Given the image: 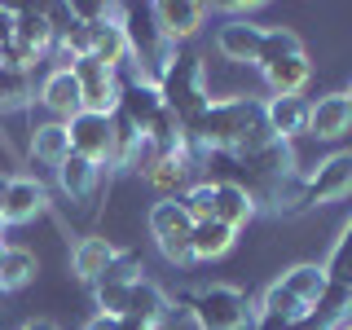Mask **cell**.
<instances>
[{"instance_id": "cell-1", "label": "cell", "mask_w": 352, "mask_h": 330, "mask_svg": "<svg viewBox=\"0 0 352 330\" xmlns=\"http://www.w3.org/2000/svg\"><path fill=\"white\" fill-rule=\"evenodd\" d=\"M190 132V146L203 154H234V159H247L260 146L278 141L269 132V119H264V106L251 102V97H229V102H212L194 124H185Z\"/></svg>"}, {"instance_id": "cell-2", "label": "cell", "mask_w": 352, "mask_h": 330, "mask_svg": "<svg viewBox=\"0 0 352 330\" xmlns=\"http://www.w3.org/2000/svg\"><path fill=\"white\" fill-rule=\"evenodd\" d=\"M159 97L181 124H194L212 106V97H207V71L198 62V53H168V62L159 71Z\"/></svg>"}, {"instance_id": "cell-3", "label": "cell", "mask_w": 352, "mask_h": 330, "mask_svg": "<svg viewBox=\"0 0 352 330\" xmlns=\"http://www.w3.org/2000/svg\"><path fill=\"white\" fill-rule=\"evenodd\" d=\"M185 308H190L198 330H251L256 326L251 300L238 286H203V291L185 295Z\"/></svg>"}, {"instance_id": "cell-4", "label": "cell", "mask_w": 352, "mask_h": 330, "mask_svg": "<svg viewBox=\"0 0 352 330\" xmlns=\"http://www.w3.org/2000/svg\"><path fill=\"white\" fill-rule=\"evenodd\" d=\"M49 44H53L49 14L36 9V5L14 9V40H9V49H0V66H18V71H27L40 53H49Z\"/></svg>"}, {"instance_id": "cell-5", "label": "cell", "mask_w": 352, "mask_h": 330, "mask_svg": "<svg viewBox=\"0 0 352 330\" xmlns=\"http://www.w3.org/2000/svg\"><path fill=\"white\" fill-rule=\"evenodd\" d=\"M150 234H154L159 251H163L172 264H190V260H194V251H190L194 220L185 216V207L176 203V198H163V203L150 207Z\"/></svg>"}, {"instance_id": "cell-6", "label": "cell", "mask_w": 352, "mask_h": 330, "mask_svg": "<svg viewBox=\"0 0 352 330\" xmlns=\"http://www.w3.org/2000/svg\"><path fill=\"white\" fill-rule=\"evenodd\" d=\"M71 75H75V84H80L84 110H93V115H110V110L119 106V80H115V71H110L102 58H93V53L75 58Z\"/></svg>"}, {"instance_id": "cell-7", "label": "cell", "mask_w": 352, "mask_h": 330, "mask_svg": "<svg viewBox=\"0 0 352 330\" xmlns=\"http://www.w3.org/2000/svg\"><path fill=\"white\" fill-rule=\"evenodd\" d=\"M352 194V150L330 154L326 163H317V172L304 181L300 190V207H322V203H339Z\"/></svg>"}, {"instance_id": "cell-8", "label": "cell", "mask_w": 352, "mask_h": 330, "mask_svg": "<svg viewBox=\"0 0 352 330\" xmlns=\"http://www.w3.org/2000/svg\"><path fill=\"white\" fill-rule=\"evenodd\" d=\"M66 137H71V154H80L88 163H110V115H93V110H80V115L66 124Z\"/></svg>"}, {"instance_id": "cell-9", "label": "cell", "mask_w": 352, "mask_h": 330, "mask_svg": "<svg viewBox=\"0 0 352 330\" xmlns=\"http://www.w3.org/2000/svg\"><path fill=\"white\" fill-rule=\"evenodd\" d=\"M44 203H49V194L36 176H9L5 198H0V225H31L44 212Z\"/></svg>"}, {"instance_id": "cell-10", "label": "cell", "mask_w": 352, "mask_h": 330, "mask_svg": "<svg viewBox=\"0 0 352 330\" xmlns=\"http://www.w3.org/2000/svg\"><path fill=\"white\" fill-rule=\"evenodd\" d=\"M115 110H124V115L137 124L141 132H154V124H159L163 115H168V106H163V97H159V84H150V80H128V84H119V106Z\"/></svg>"}, {"instance_id": "cell-11", "label": "cell", "mask_w": 352, "mask_h": 330, "mask_svg": "<svg viewBox=\"0 0 352 330\" xmlns=\"http://www.w3.org/2000/svg\"><path fill=\"white\" fill-rule=\"evenodd\" d=\"M150 18H154V31H159L163 44H176V40H190L198 27H203L207 9L194 5V0H159L150 5Z\"/></svg>"}, {"instance_id": "cell-12", "label": "cell", "mask_w": 352, "mask_h": 330, "mask_svg": "<svg viewBox=\"0 0 352 330\" xmlns=\"http://www.w3.org/2000/svg\"><path fill=\"white\" fill-rule=\"evenodd\" d=\"M88 44H93V58H102L110 71H115L119 62L132 53V44H128V27L119 22V9H106L102 18H93L88 22Z\"/></svg>"}, {"instance_id": "cell-13", "label": "cell", "mask_w": 352, "mask_h": 330, "mask_svg": "<svg viewBox=\"0 0 352 330\" xmlns=\"http://www.w3.org/2000/svg\"><path fill=\"white\" fill-rule=\"evenodd\" d=\"M110 168H137L141 163V154L150 150V141H146V132H141L132 119L124 115V110H110Z\"/></svg>"}, {"instance_id": "cell-14", "label": "cell", "mask_w": 352, "mask_h": 330, "mask_svg": "<svg viewBox=\"0 0 352 330\" xmlns=\"http://www.w3.org/2000/svg\"><path fill=\"white\" fill-rule=\"evenodd\" d=\"M260 44H264V27L247 18H234L216 31V49L229 62H260Z\"/></svg>"}, {"instance_id": "cell-15", "label": "cell", "mask_w": 352, "mask_h": 330, "mask_svg": "<svg viewBox=\"0 0 352 330\" xmlns=\"http://www.w3.org/2000/svg\"><path fill=\"white\" fill-rule=\"evenodd\" d=\"M260 71H264V84L273 88V97H304L308 75H313V62H308V53H291V58L264 62Z\"/></svg>"}, {"instance_id": "cell-16", "label": "cell", "mask_w": 352, "mask_h": 330, "mask_svg": "<svg viewBox=\"0 0 352 330\" xmlns=\"http://www.w3.org/2000/svg\"><path fill=\"white\" fill-rule=\"evenodd\" d=\"M264 119H269V132L278 141H291L308 132V119H313V102L308 97H273L269 106H264Z\"/></svg>"}, {"instance_id": "cell-17", "label": "cell", "mask_w": 352, "mask_h": 330, "mask_svg": "<svg viewBox=\"0 0 352 330\" xmlns=\"http://www.w3.org/2000/svg\"><path fill=\"white\" fill-rule=\"evenodd\" d=\"M40 102L49 106L58 119H66V124L80 115V110H84V97H80V84H75L71 66H58L53 75H44V84H40Z\"/></svg>"}, {"instance_id": "cell-18", "label": "cell", "mask_w": 352, "mask_h": 330, "mask_svg": "<svg viewBox=\"0 0 352 330\" xmlns=\"http://www.w3.org/2000/svg\"><path fill=\"white\" fill-rule=\"evenodd\" d=\"M308 132L322 141H339L344 132H352V102L344 93H330L313 102V119H308Z\"/></svg>"}, {"instance_id": "cell-19", "label": "cell", "mask_w": 352, "mask_h": 330, "mask_svg": "<svg viewBox=\"0 0 352 330\" xmlns=\"http://www.w3.org/2000/svg\"><path fill=\"white\" fill-rule=\"evenodd\" d=\"M44 14H49V27H53V40H62L66 58H84L93 44H88V22L75 14V5H44Z\"/></svg>"}, {"instance_id": "cell-20", "label": "cell", "mask_w": 352, "mask_h": 330, "mask_svg": "<svg viewBox=\"0 0 352 330\" xmlns=\"http://www.w3.org/2000/svg\"><path fill=\"white\" fill-rule=\"evenodd\" d=\"M260 207H256V198H251V190L242 181H216V216L220 225H229V229H242L251 216H256Z\"/></svg>"}, {"instance_id": "cell-21", "label": "cell", "mask_w": 352, "mask_h": 330, "mask_svg": "<svg viewBox=\"0 0 352 330\" xmlns=\"http://www.w3.org/2000/svg\"><path fill=\"white\" fill-rule=\"evenodd\" d=\"M128 313L141 317V322H150V326H163L172 317V300L150 278H137V282L128 286Z\"/></svg>"}, {"instance_id": "cell-22", "label": "cell", "mask_w": 352, "mask_h": 330, "mask_svg": "<svg viewBox=\"0 0 352 330\" xmlns=\"http://www.w3.org/2000/svg\"><path fill=\"white\" fill-rule=\"evenodd\" d=\"M58 185L75 198V203H84V198H93L97 185H102V168L80 159V154H66V163L58 168Z\"/></svg>"}, {"instance_id": "cell-23", "label": "cell", "mask_w": 352, "mask_h": 330, "mask_svg": "<svg viewBox=\"0 0 352 330\" xmlns=\"http://www.w3.org/2000/svg\"><path fill=\"white\" fill-rule=\"evenodd\" d=\"M278 282L308 308V313H313L317 300L326 295V273H322V264H295V269H286Z\"/></svg>"}, {"instance_id": "cell-24", "label": "cell", "mask_w": 352, "mask_h": 330, "mask_svg": "<svg viewBox=\"0 0 352 330\" xmlns=\"http://www.w3.org/2000/svg\"><path fill=\"white\" fill-rule=\"evenodd\" d=\"M234 238H238V229L220 225V220H198L190 234V251H194V260H220L234 247Z\"/></svg>"}, {"instance_id": "cell-25", "label": "cell", "mask_w": 352, "mask_h": 330, "mask_svg": "<svg viewBox=\"0 0 352 330\" xmlns=\"http://www.w3.org/2000/svg\"><path fill=\"white\" fill-rule=\"evenodd\" d=\"M36 256L31 251H22V247H5L0 251V295H14L22 291V286H31L36 282Z\"/></svg>"}, {"instance_id": "cell-26", "label": "cell", "mask_w": 352, "mask_h": 330, "mask_svg": "<svg viewBox=\"0 0 352 330\" xmlns=\"http://www.w3.org/2000/svg\"><path fill=\"white\" fill-rule=\"evenodd\" d=\"M31 154L49 168H62L66 154H71V137H66V124H40L31 132Z\"/></svg>"}, {"instance_id": "cell-27", "label": "cell", "mask_w": 352, "mask_h": 330, "mask_svg": "<svg viewBox=\"0 0 352 330\" xmlns=\"http://www.w3.org/2000/svg\"><path fill=\"white\" fill-rule=\"evenodd\" d=\"M190 172H194V168H190V163H181V159H150V163H146L150 190H159L163 198L185 194V176H190Z\"/></svg>"}, {"instance_id": "cell-28", "label": "cell", "mask_w": 352, "mask_h": 330, "mask_svg": "<svg viewBox=\"0 0 352 330\" xmlns=\"http://www.w3.org/2000/svg\"><path fill=\"white\" fill-rule=\"evenodd\" d=\"M110 256H115V247H110L106 238H84L80 247L71 251V264H75V273H80L84 282H97V278L106 273Z\"/></svg>"}, {"instance_id": "cell-29", "label": "cell", "mask_w": 352, "mask_h": 330, "mask_svg": "<svg viewBox=\"0 0 352 330\" xmlns=\"http://www.w3.org/2000/svg\"><path fill=\"white\" fill-rule=\"evenodd\" d=\"M326 273V286H335V291H348L352 295V220L344 225V234H339L335 251H330V260L322 264Z\"/></svg>"}, {"instance_id": "cell-30", "label": "cell", "mask_w": 352, "mask_h": 330, "mask_svg": "<svg viewBox=\"0 0 352 330\" xmlns=\"http://www.w3.org/2000/svg\"><path fill=\"white\" fill-rule=\"evenodd\" d=\"M31 102V80L18 66H0V115H14Z\"/></svg>"}, {"instance_id": "cell-31", "label": "cell", "mask_w": 352, "mask_h": 330, "mask_svg": "<svg viewBox=\"0 0 352 330\" xmlns=\"http://www.w3.org/2000/svg\"><path fill=\"white\" fill-rule=\"evenodd\" d=\"M176 203L185 207V216H190L194 225H198V220H212L216 216V185L212 181H198L185 194H176Z\"/></svg>"}, {"instance_id": "cell-32", "label": "cell", "mask_w": 352, "mask_h": 330, "mask_svg": "<svg viewBox=\"0 0 352 330\" xmlns=\"http://www.w3.org/2000/svg\"><path fill=\"white\" fill-rule=\"evenodd\" d=\"M291 53H304V44L295 31H286V27H264V44H260V62H278V58H291Z\"/></svg>"}, {"instance_id": "cell-33", "label": "cell", "mask_w": 352, "mask_h": 330, "mask_svg": "<svg viewBox=\"0 0 352 330\" xmlns=\"http://www.w3.org/2000/svg\"><path fill=\"white\" fill-rule=\"evenodd\" d=\"M141 273H146V269H141V256H137V251H115L110 264H106V273L97 282H124V286H132Z\"/></svg>"}, {"instance_id": "cell-34", "label": "cell", "mask_w": 352, "mask_h": 330, "mask_svg": "<svg viewBox=\"0 0 352 330\" xmlns=\"http://www.w3.org/2000/svg\"><path fill=\"white\" fill-rule=\"evenodd\" d=\"M93 291H97V308H102L106 317L128 313V286L124 282H93Z\"/></svg>"}, {"instance_id": "cell-35", "label": "cell", "mask_w": 352, "mask_h": 330, "mask_svg": "<svg viewBox=\"0 0 352 330\" xmlns=\"http://www.w3.org/2000/svg\"><path fill=\"white\" fill-rule=\"evenodd\" d=\"M9 40H14V9L0 5V49H9Z\"/></svg>"}, {"instance_id": "cell-36", "label": "cell", "mask_w": 352, "mask_h": 330, "mask_svg": "<svg viewBox=\"0 0 352 330\" xmlns=\"http://www.w3.org/2000/svg\"><path fill=\"white\" fill-rule=\"evenodd\" d=\"M251 330H300V326H286V322H278V317L260 313V317H256V326H251Z\"/></svg>"}, {"instance_id": "cell-37", "label": "cell", "mask_w": 352, "mask_h": 330, "mask_svg": "<svg viewBox=\"0 0 352 330\" xmlns=\"http://www.w3.org/2000/svg\"><path fill=\"white\" fill-rule=\"evenodd\" d=\"M84 330H119V317H106V313H97L93 322H88Z\"/></svg>"}, {"instance_id": "cell-38", "label": "cell", "mask_w": 352, "mask_h": 330, "mask_svg": "<svg viewBox=\"0 0 352 330\" xmlns=\"http://www.w3.org/2000/svg\"><path fill=\"white\" fill-rule=\"evenodd\" d=\"M119 330H159V326H150V322H141V317L124 313V317H119Z\"/></svg>"}, {"instance_id": "cell-39", "label": "cell", "mask_w": 352, "mask_h": 330, "mask_svg": "<svg viewBox=\"0 0 352 330\" xmlns=\"http://www.w3.org/2000/svg\"><path fill=\"white\" fill-rule=\"evenodd\" d=\"M22 330H58V326H53V322H27Z\"/></svg>"}, {"instance_id": "cell-40", "label": "cell", "mask_w": 352, "mask_h": 330, "mask_svg": "<svg viewBox=\"0 0 352 330\" xmlns=\"http://www.w3.org/2000/svg\"><path fill=\"white\" fill-rule=\"evenodd\" d=\"M5 185H9V176H0V198H5Z\"/></svg>"}, {"instance_id": "cell-41", "label": "cell", "mask_w": 352, "mask_h": 330, "mask_svg": "<svg viewBox=\"0 0 352 330\" xmlns=\"http://www.w3.org/2000/svg\"><path fill=\"white\" fill-rule=\"evenodd\" d=\"M335 330H352V322H344V326H335Z\"/></svg>"}, {"instance_id": "cell-42", "label": "cell", "mask_w": 352, "mask_h": 330, "mask_svg": "<svg viewBox=\"0 0 352 330\" xmlns=\"http://www.w3.org/2000/svg\"><path fill=\"white\" fill-rule=\"evenodd\" d=\"M344 97H348V102H352V88H348V93H344Z\"/></svg>"}, {"instance_id": "cell-43", "label": "cell", "mask_w": 352, "mask_h": 330, "mask_svg": "<svg viewBox=\"0 0 352 330\" xmlns=\"http://www.w3.org/2000/svg\"><path fill=\"white\" fill-rule=\"evenodd\" d=\"M0 251H5V242H0Z\"/></svg>"}, {"instance_id": "cell-44", "label": "cell", "mask_w": 352, "mask_h": 330, "mask_svg": "<svg viewBox=\"0 0 352 330\" xmlns=\"http://www.w3.org/2000/svg\"><path fill=\"white\" fill-rule=\"evenodd\" d=\"M0 229H5V225H0Z\"/></svg>"}]
</instances>
